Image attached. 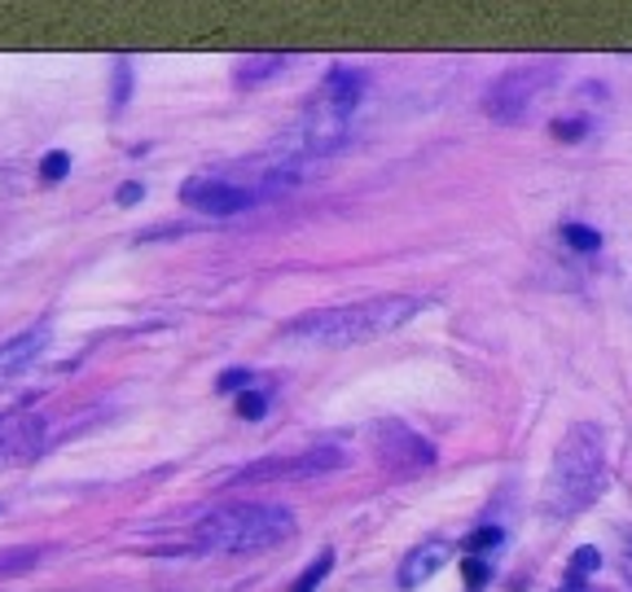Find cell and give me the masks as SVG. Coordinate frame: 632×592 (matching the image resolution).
<instances>
[{
    "instance_id": "cell-1",
    "label": "cell",
    "mask_w": 632,
    "mask_h": 592,
    "mask_svg": "<svg viewBox=\"0 0 632 592\" xmlns=\"http://www.w3.org/2000/svg\"><path fill=\"white\" fill-rule=\"evenodd\" d=\"M602 491H607V435L593 422H576L553 448L540 491V513L549 522H567L584 513Z\"/></svg>"
},
{
    "instance_id": "cell-2",
    "label": "cell",
    "mask_w": 632,
    "mask_h": 592,
    "mask_svg": "<svg viewBox=\"0 0 632 592\" xmlns=\"http://www.w3.org/2000/svg\"><path fill=\"white\" fill-rule=\"evenodd\" d=\"M417 312H422V299H413V294H386V299H365V303H343V308L308 312V316L290 321L281 330V339L308 343V347H361V343H374L382 334L400 330Z\"/></svg>"
},
{
    "instance_id": "cell-3",
    "label": "cell",
    "mask_w": 632,
    "mask_h": 592,
    "mask_svg": "<svg viewBox=\"0 0 632 592\" xmlns=\"http://www.w3.org/2000/svg\"><path fill=\"white\" fill-rule=\"evenodd\" d=\"M294 536V518L281 505H234L220 513H207L194 531V540L211 553H263Z\"/></svg>"
},
{
    "instance_id": "cell-4",
    "label": "cell",
    "mask_w": 632,
    "mask_h": 592,
    "mask_svg": "<svg viewBox=\"0 0 632 592\" xmlns=\"http://www.w3.org/2000/svg\"><path fill=\"white\" fill-rule=\"evenodd\" d=\"M361 102V75L339 66L325 75V84L312 93L303 123H299V141L308 154H334L343 141H348V127H352V111Z\"/></svg>"
},
{
    "instance_id": "cell-5",
    "label": "cell",
    "mask_w": 632,
    "mask_h": 592,
    "mask_svg": "<svg viewBox=\"0 0 632 592\" xmlns=\"http://www.w3.org/2000/svg\"><path fill=\"white\" fill-rule=\"evenodd\" d=\"M558 62H518L509 66L506 75L488 89L484 97V111L497 118V123H522L531 115V106L558 84Z\"/></svg>"
},
{
    "instance_id": "cell-6",
    "label": "cell",
    "mask_w": 632,
    "mask_h": 592,
    "mask_svg": "<svg viewBox=\"0 0 632 592\" xmlns=\"http://www.w3.org/2000/svg\"><path fill=\"white\" fill-rule=\"evenodd\" d=\"M343 466H348L343 448H303L294 457H268V461H255L247 470L229 474L225 487H234V482H294V478H317V474L343 470Z\"/></svg>"
},
{
    "instance_id": "cell-7",
    "label": "cell",
    "mask_w": 632,
    "mask_h": 592,
    "mask_svg": "<svg viewBox=\"0 0 632 592\" xmlns=\"http://www.w3.org/2000/svg\"><path fill=\"white\" fill-rule=\"evenodd\" d=\"M180 198H185V207L207 211V216H238V211H251L263 194L255 185H247V180L225 176V172H203V176L185 180Z\"/></svg>"
},
{
    "instance_id": "cell-8",
    "label": "cell",
    "mask_w": 632,
    "mask_h": 592,
    "mask_svg": "<svg viewBox=\"0 0 632 592\" xmlns=\"http://www.w3.org/2000/svg\"><path fill=\"white\" fill-rule=\"evenodd\" d=\"M374 439H379V457L386 470L413 474V470L435 466V448H431L422 435H413L404 422H379V426H374Z\"/></svg>"
},
{
    "instance_id": "cell-9",
    "label": "cell",
    "mask_w": 632,
    "mask_h": 592,
    "mask_svg": "<svg viewBox=\"0 0 632 592\" xmlns=\"http://www.w3.org/2000/svg\"><path fill=\"white\" fill-rule=\"evenodd\" d=\"M44 417L40 413H9L0 417V470L4 466H22L44 448Z\"/></svg>"
},
{
    "instance_id": "cell-10",
    "label": "cell",
    "mask_w": 632,
    "mask_h": 592,
    "mask_svg": "<svg viewBox=\"0 0 632 592\" xmlns=\"http://www.w3.org/2000/svg\"><path fill=\"white\" fill-rule=\"evenodd\" d=\"M453 553H457V549H453L448 540H426V544H417V549H413V553H404V562H400V575H395V580H400V589L404 592L422 589L435 571H444V567L453 562Z\"/></svg>"
},
{
    "instance_id": "cell-11",
    "label": "cell",
    "mask_w": 632,
    "mask_h": 592,
    "mask_svg": "<svg viewBox=\"0 0 632 592\" xmlns=\"http://www.w3.org/2000/svg\"><path fill=\"white\" fill-rule=\"evenodd\" d=\"M49 347V330H27V334H18V339H9L4 347H0V382L4 377H13L18 368H27L35 355Z\"/></svg>"
},
{
    "instance_id": "cell-12",
    "label": "cell",
    "mask_w": 632,
    "mask_h": 592,
    "mask_svg": "<svg viewBox=\"0 0 632 592\" xmlns=\"http://www.w3.org/2000/svg\"><path fill=\"white\" fill-rule=\"evenodd\" d=\"M290 58H281V53H263V58H242V66H238V84H247V89H255V84H263V80H272L281 66H286Z\"/></svg>"
},
{
    "instance_id": "cell-13",
    "label": "cell",
    "mask_w": 632,
    "mask_h": 592,
    "mask_svg": "<svg viewBox=\"0 0 632 592\" xmlns=\"http://www.w3.org/2000/svg\"><path fill=\"white\" fill-rule=\"evenodd\" d=\"M330 567H334V553H321V558H317V562H312V567L299 575V580H294V589H290V592H317V589H321V580L330 575Z\"/></svg>"
},
{
    "instance_id": "cell-14",
    "label": "cell",
    "mask_w": 632,
    "mask_h": 592,
    "mask_svg": "<svg viewBox=\"0 0 632 592\" xmlns=\"http://www.w3.org/2000/svg\"><path fill=\"white\" fill-rule=\"evenodd\" d=\"M497 544H501V527H479V531L462 544V553H466V558H484V553L497 549Z\"/></svg>"
},
{
    "instance_id": "cell-15",
    "label": "cell",
    "mask_w": 632,
    "mask_h": 592,
    "mask_svg": "<svg viewBox=\"0 0 632 592\" xmlns=\"http://www.w3.org/2000/svg\"><path fill=\"white\" fill-rule=\"evenodd\" d=\"M598 567H602V553H598V549H576V558H571V584L584 589V575H593Z\"/></svg>"
},
{
    "instance_id": "cell-16",
    "label": "cell",
    "mask_w": 632,
    "mask_h": 592,
    "mask_svg": "<svg viewBox=\"0 0 632 592\" xmlns=\"http://www.w3.org/2000/svg\"><path fill=\"white\" fill-rule=\"evenodd\" d=\"M562 241H567L571 250H598V246H602L598 229H589V225H562Z\"/></svg>"
},
{
    "instance_id": "cell-17",
    "label": "cell",
    "mask_w": 632,
    "mask_h": 592,
    "mask_svg": "<svg viewBox=\"0 0 632 592\" xmlns=\"http://www.w3.org/2000/svg\"><path fill=\"white\" fill-rule=\"evenodd\" d=\"M462 575H466V584L479 592L488 580H493V562H484V558H462Z\"/></svg>"
},
{
    "instance_id": "cell-18",
    "label": "cell",
    "mask_w": 632,
    "mask_h": 592,
    "mask_svg": "<svg viewBox=\"0 0 632 592\" xmlns=\"http://www.w3.org/2000/svg\"><path fill=\"white\" fill-rule=\"evenodd\" d=\"M238 413H242V417H247V422H259V417H263V413H268V395H263V391H242V395H238Z\"/></svg>"
},
{
    "instance_id": "cell-19",
    "label": "cell",
    "mask_w": 632,
    "mask_h": 592,
    "mask_svg": "<svg viewBox=\"0 0 632 592\" xmlns=\"http://www.w3.org/2000/svg\"><path fill=\"white\" fill-rule=\"evenodd\" d=\"M66 172H71V154H62V149L44 154V163H40V176H44V180H62Z\"/></svg>"
},
{
    "instance_id": "cell-20",
    "label": "cell",
    "mask_w": 632,
    "mask_h": 592,
    "mask_svg": "<svg viewBox=\"0 0 632 592\" xmlns=\"http://www.w3.org/2000/svg\"><path fill=\"white\" fill-rule=\"evenodd\" d=\"M251 368H229V373H220V382H216V386H220V391H225V395H234V391H238V395H242V391H251Z\"/></svg>"
},
{
    "instance_id": "cell-21",
    "label": "cell",
    "mask_w": 632,
    "mask_h": 592,
    "mask_svg": "<svg viewBox=\"0 0 632 592\" xmlns=\"http://www.w3.org/2000/svg\"><path fill=\"white\" fill-rule=\"evenodd\" d=\"M584 127H589L584 118H558V123H553V136L571 145V141H580V136H584Z\"/></svg>"
},
{
    "instance_id": "cell-22",
    "label": "cell",
    "mask_w": 632,
    "mask_h": 592,
    "mask_svg": "<svg viewBox=\"0 0 632 592\" xmlns=\"http://www.w3.org/2000/svg\"><path fill=\"white\" fill-rule=\"evenodd\" d=\"M136 198H141V185H136V180H127L124 189H120V207H132Z\"/></svg>"
},
{
    "instance_id": "cell-23",
    "label": "cell",
    "mask_w": 632,
    "mask_h": 592,
    "mask_svg": "<svg viewBox=\"0 0 632 592\" xmlns=\"http://www.w3.org/2000/svg\"><path fill=\"white\" fill-rule=\"evenodd\" d=\"M624 575L632 580V540H629V549H624Z\"/></svg>"
},
{
    "instance_id": "cell-24",
    "label": "cell",
    "mask_w": 632,
    "mask_h": 592,
    "mask_svg": "<svg viewBox=\"0 0 632 592\" xmlns=\"http://www.w3.org/2000/svg\"><path fill=\"white\" fill-rule=\"evenodd\" d=\"M562 592H584V589H580V584H567V589H562Z\"/></svg>"
}]
</instances>
